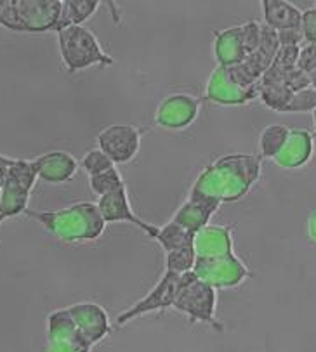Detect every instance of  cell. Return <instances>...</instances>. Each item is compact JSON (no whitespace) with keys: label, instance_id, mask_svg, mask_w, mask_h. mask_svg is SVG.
<instances>
[{"label":"cell","instance_id":"17","mask_svg":"<svg viewBox=\"0 0 316 352\" xmlns=\"http://www.w3.org/2000/svg\"><path fill=\"white\" fill-rule=\"evenodd\" d=\"M196 258H215L235 254L233 231L226 226H205L195 234L193 240Z\"/></svg>","mask_w":316,"mask_h":352},{"label":"cell","instance_id":"26","mask_svg":"<svg viewBox=\"0 0 316 352\" xmlns=\"http://www.w3.org/2000/svg\"><path fill=\"white\" fill-rule=\"evenodd\" d=\"M196 254L193 247H185L179 248V250L169 252L165 254V271H171L174 274H186V272L193 271V265H195Z\"/></svg>","mask_w":316,"mask_h":352},{"label":"cell","instance_id":"10","mask_svg":"<svg viewBox=\"0 0 316 352\" xmlns=\"http://www.w3.org/2000/svg\"><path fill=\"white\" fill-rule=\"evenodd\" d=\"M98 148L108 155L115 165L129 164L141 148V131L134 125H108L98 134Z\"/></svg>","mask_w":316,"mask_h":352},{"label":"cell","instance_id":"36","mask_svg":"<svg viewBox=\"0 0 316 352\" xmlns=\"http://www.w3.org/2000/svg\"><path fill=\"white\" fill-rule=\"evenodd\" d=\"M4 221H6V217L2 214H0V226H2V222H4Z\"/></svg>","mask_w":316,"mask_h":352},{"label":"cell","instance_id":"11","mask_svg":"<svg viewBox=\"0 0 316 352\" xmlns=\"http://www.w3.org/2000/svg\"><path fill=\"white\" fill-rule=\"evenodd\" d=\"M200 111V99L186 92H176L162 99L155 113L158 127L167 131H182L196 120Z\"/></svg>","mask_w":316,"mask_h":352},{"label":"cell","instance_id":"30","mask_svg":"<svg viewBox=\"0 0 316 352\" xmlns=\"http://www.w3.org/2000/svg\"><path fill=\"white\" fill-rule=\"evenodd\" d=\"M301 33L306 44H316V6L302 11Z\"/></svg>","mask_w":316,"mask_h":352},{"label":"cell","instance_id":"32","mask_svg":"<svg viewBox=\"0 0 316 352\" xmlns=\"http://www.w3.org/2000/svg\"><path fill=\"white\" fill-rule=\"evenodd\" d=\"M11 162L12 158L0 155V189H2V186L6 184V179H8V172H9V167H11Z\"/></svg>","mask_w":316,"mask_h":352},{"label":"cell","instance_id":"31","mask_svg":"<svg viewBox=\"0 0 316 352\" xmlns=\"http://www.w3.org/2000/svg\"><path fill=\"white\" fill-rule=\"evenodd\" d=\"M276 33H278L280 47H284V45H301V42L304 41V38H302L301 28L284 30V32H276Z\"/></svg>","mask_w":316,"mask_h":352},{"label":"cell","instance_id":"29","mask_svg":"<svg viewBox=\"0 0 316 352\" xmlns=\"http://www.w3.org/2000/svg\"><path fill=\"white\" fill-rule=\"evenodd\" d=\"M297 68L308 75L316 72V44L301 45L297 56Z\"/></svg>","mask_w":316,"mask_h":352},{"label":"cell","instance_id":"22","mask_svg":"<svg viewBox=\"0 0 316 352\" xmlns=\"http://www.w3.org/2000/svg\"><path fill=\"white\" fill-rule=\"evenodd\" d=\"M193 240H195V234L191 231H188V229L182 228V226H179L172 219L165 226L158 228V234L155 238V241L160 245L164 254H169V252L179 250V248L185 247H193Z\"/></svg>","mask_w":316,"mask_h":352},{"label":"cell","instance_id":"4","mask_svg":"<svg viewBox=\"0 0 316 352\" xmlns=\"http://www.w3.org/2000/svg\"><path fill=\"white\" fill-rule=\"evenodd\" d=\"M58 47L61 61L70 73L82 72L92 66H113L115 59L103 49L98 36L89 28L82 26H68L59 30Z\"/></svg>","mask_w":316,"mask_h":352},{"label":"cell","instance_id":"35","mask_svg":"<svg viewBox=\"0 0 316 352\" xmlns=\"http://www.w3.org/2000/svg\"><path fill=\"white\" fill-rule=\"evenodd\" d=\"M313 115V125H315V134H316V109L311 113Z\"/></svg>","mask_w":316,"mask_h":352},{"label":"cell","instance_id":"37","mask_svg":"<svg viewBox=\"0 0 316 352\" xmlns=\"http://www.w3.org/2000/svg\"><path fill=\"white\" fill-rule=\"evenodd\" d=\"M0 201H2V189H0Z\"/></svg>","mask_w":316,"mask_h":352},{"label":"cell","instance_id":"20","mask_svg":"<svg viewBox=\"0 0 316 352\" xmlns=\"http://www.w3.org/2000/svg\"><path fill=\"white\" fill-rule=\"evenodd\" d=\"M99 6H101L99 0H63L58 32L68 28V26H82L84 21H87L91 16H94Z\"/></svg>","mask_w":316,"mask_h":352},{"label":"cell","instance_id":"3","mask_svg":"<svg viewBox=\"0 0 316 352\" xmlns=\"http://www.w3.org/2000/svg\"><path fill=\"white\" fill-rule=\"evenodd\" d=\"M61 0H0V26L16 33L58 32Z\"/></svg>","mask_w":316,"mask_h":352},{"label":"cell","instance_id":"21","mask_svg":"<svg viewBox=\"0 0 316 352\" xmlns=\"http://www.w3.org/2000/svg\"><path fill=\"white\" fill-rule=\"evenodd\" d=\"M32 191L21 188L12 181H6L2 186V201H0V214L6 219L16 217L28 210V201Z\"/></svg>","mask_w":316,"mask_h":352},{"label":"cell","instance_id":"5","mask_svg":"<svg viewBox=\"0 0 316 352\" xmlns=\"http://www.w3.org/2000/svg\"><path fill=\"white\" fill-rule=\"evenodd\" d=\"M172 307L189 318L193 323H205L211 327H219L215 320L218 307V290L196 278L193 271L179 276L178 292Z\"/></svg>","mask_w":316,"mask_h":352},{"label":"cell","instance_id":"18","mask_svg":"<svg viewBox=\"0 0 316 352\" xmlns=\"http://www.w3.org/2000/svg\"><path fill=\"white\" fill-rule=\"evenodd\" d=\"M39 179L49 182V184H61L70 181L76 174L75 156L68 151H48L44 155L36 156L33 160Z\"/></svg>","mask_w":316,"mask_h":352},{"label":"cell","instance_id":"8","mask_svg":"<svg viewBox=\"0 0 316 352\" xmlns=\"http://www.w3.org/2000/svg\"><path fill=\"white\" fill-rule=\"evenodd\" d=\"M92 344L81 333L68 307L48 316V352H91Z\"/></svg>","mask_w":316,"mask_h":352},{"label":"cell","instance_id":"14","mask_svg":"<svg viewBox=\"0 0 316 352\" xmlns=\"http://www.w3.org/2000/svg\"><path fill=\"white\" fill-rule=\"evenodd\" d=\"M76 328L81 333L91 342L92 345L99 344L103 338L108 337L109 333V316L103 305L96 302H78L68 307Z\"/></svg>","mask_w":316,"mask_h":352},{"label":"cell","instance_id":"28","mask_svg":"<svg viewBox=\"0 0 316 352\" xmlns=\"http://www.w3.org/2000/svg\"><path fill=\"white\" fill-rule=\"evenodd\" d=\"M316 109V91L313 87L302 89L292 94L285 113H313Z\"/></svg>","mask_w":316,"mask_h":352},{"label":"cell","instance_id":"12","mask_svg":"<svg viewBox=\"0 0 316 352\" xmlns=\"http://www.w3.org/2000/svg\"><path fill=\"white\" fill-rule=\"evenodd\" d=\"M257 98V87L236 84L224 66H215L205 85V99L221 106H244Z\"/></svg>","mask_w":316,"mask_h":352},{"label":"cell","instance_id":"19","mask_svg":"<svg viewBox=\"0 0 316 352\" xmlns=\"http://www.w3.org/2000/svg\"><path fill=\"white\" fill-rule=\"evenodd\" d=\"M261 11L264 25L275 32L301 28L302 11L288 0H262Z\"/></svg>","mask_w":316,"mask_h":352},{"label":"cell","instance_id":"1","mask_svg":"<svg viewBox=\"0 0 316 352\" xmlns=\"http://www.w3.org/2000/svg\"><path fill=\"white\" fill-rule=\"evenodd\" d=\"M262 172L261 158L249 153H231L219 156L204 168L189 191L214 198L219 204L238 201L259 181Z\"/></svg>","mask_w":316,"mask_h":352},{"label":"cell","instance_id":"15","mask_svg":"<svg viewBox=\"0 0 316 352\" xmlns=\"http://www.w3.org/2000/svg\"><path fill=\"white\" fill-rule=\"evenodd\" d=\"M219 207H221V204L214 198H207L204 195L189 191L188 200L178 208L172 221L196 234L200 229L211 224L212 215L219 210Z\"/></svg>","mask_w":316,"mask_h":352},{"label":"cell","instance_id":"13","mask_svg":"<svg viewBox=\"0 0 316 352\" xmlns=\"http://www.w3.org/2000/svg\"><path fill=\"white\" fill-rule=\"evenodd\" d=\"M98 207L106 224L129 222V224H132L134 228L141 229L146 236L151 238V240H155L156 234H158V228H156V226L143 221V219L139 217V215H136V212L132 210L131 200H129L127 186H122L120 189L109 192L106 197L98 198Z\"/></svg>","mask_w":316,"mask_h":352},{"label":"cell","instance_id":"34","mask_svg":"<svg viewBox=\"0 0 316 352\" xmlns=\"http://www.w3.org/2000/svg\"><path fill=\"white\" fill-rule=\"evenodd\" d=\"M309 76H311V87L316 91V72L311 73V75H309Z\"/></svg>","mask_w":316,"mask_h":352},{"label":"cell","instance_id":"9","mask_svg":"<svg viewBox=\"0 0 316 352\" xmlns=\"http://www.w3.org/2000/svg\"><path fill=\"white\" fill-rule=\"evenodd\" d=\"M178 285L179 274L165 271L164 274H162L160 281H158L141 300H138L132 307L125 309L124 312L118 314L116 323L120 324V327H125L127 323L145 316V314H151V312L164 311V309L172 307L176 298V292H178Z\"/></svg>","mask_w":316,"mask_h":352},{"label":"cell","instance_id":"27","mask_svg":"<svg viewBox=\"0 0 316 352\" xmlns=\"http://www.w3.org/2000/svg\"><path fill=\"white\" fill-rule=\"evenodd\" d=\"M82 168L87 174V177H94V175L103 174V172L109 170V168H115L116 165L113 164V160L108 155L101 151L99 148L91 149L89 153H85L84 158H82Z\"/></svg>","mask_w":316,"mask_h":352},{"label":"cell","instance_id":"33","mask_svg":"<svg viewBox=\"0 0 316 352\" xmlns=\"http://www.w3.org/2000/svg\"><path fill=\"white\" fill-rule=\"evenodd\" d=\"M306 231H308L309 240L316 245V210L309 212L308 221H306Z\"/></svg>","mask_w":316,"mask_h":352},{"label":"cell","instance_id":"2","mask_svg":"<svg viewBox=\"0 0 316 352\" xmlns=\"http://www.w3.org/2000/svg\"><path fill=\"white\" fill-rule=\"evenodd\" d=\"M26 217L36 221L49 234L61 241H94L106 229L98 204L78 201L61 210H28Z\"/></svg>","mask_w":316,"mask_h":352},{"label":"cell","instance_id":"7","mask_svg":"<svg viewBox=\"0 0 316 352\" xmlns=\"http://www.w3.org/2000/svg\"><path fill=\"white\" fill-rule=\"evenodd\" d=\"M193 274L215 290L235 288L251 278V269L236 254L215 258H196Z\"/></svg>","mask_w":316,"mask_h":352},{"label":"cell","instance_id":"23","mask_svg":"<svg viewBox=\"0 0 316 352\" xmlns=\"http://www.w3.org/2000/svg\"><path fill=\"white\" fill-rule=\"evenodd\" d=\"M288 132H291V129L282 124H273L262 129L257 139L259 158L273 160L280 153V149L284 148L285 141L288 138Z\"/></svg>","mask_w":316,"mask_h":352},{"label":"cell","instance_id":"24","mask_svg":"<svg viewBox=\"0 0 316 352\" xmlns=\"http://www.w3.org/2000/svg\"><path fill=\"white\" fill-rule=\"evenodd\" d=\"M294 92L284 84H257V98L261 99L266 108L276 113H285L288 101Z\"/></svg>","mask_w":316,"mask_h":352},{"label":"cell","instance_id":"16","mask_svg":"<svg viewBox=\"0 0 316 352\" xmlns=\"http://www.w3.org/2000/svg\"><path fill=\"white\" fill-rule=\"evenodd\" d=\"M313 153H315V139L311 132L306 129H291L284 148L273 158V162L280 168L295 170L311 162Z\"/></svg>","mask_w":316,"mask_h":352},{"label":"cell","instance_id":"6","mask_svg":"<svg viewBox=\"0 0 316 352\" xmlns=\"http://www.w3.org/2000/svg\"><path fill=\"white\" fill-rule=\"evenodd\" d=\"M261 23L245 21L244 25L214 32V58L218 66L240 65L257 49L261 41Z\"/></svg>","mask_w":316,"mask_h":352},{"label":"cell","instance_id":"25","mask_svg":"<svg viewBox=\"0 0 316 352\" xmlns=\"http://www.w3.org/2000/svg\"><path fill=\"white\" fill-rule=\"evenodd\" d=\"M122 186H125V181L116 167L109 168V170L103 172L99 175H94V177H89V188L98 198L106 197L109 192L120 189Z\"/></svg>","mask_w":316,"mask_h":352}]
</instances>
